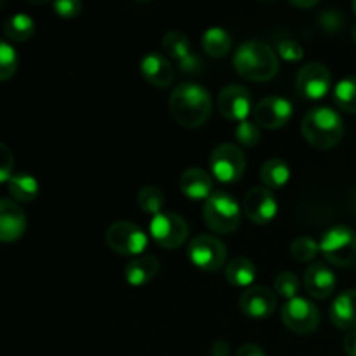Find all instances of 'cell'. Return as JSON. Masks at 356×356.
Instances as JSON below:
<instances>
[{"instance_id":"1","label":"cell","mask_w":356,"mask_h":356,"mask_svg":"<svg viewBox=\"0 0 356 356\" xmlns=\"http://www.w3.org/2000/svg\"><path fill=\"white\" fill-rule=\"evenodd\" d=\"M169 108L172 117L183 127H200L212 111L211 94L195 82H183L170 92Z\"/></svg>"},{"instance_id":"2","label":"cell","mask_w":356,"mask_h":356,"mask_svg":"<svg viewBox=\"0 0 356 356\" xmlns=\"http://www.w3.org/2000/svg\"><path fill=\"white\" fill-rule=\"evenodd\" d=\"M236 72L252 82H266L278 73V58L273 49L263 40L250 38L242 42L233 56Z\"/></svg>"},{"instance_id":"3","label":"cell","mask_w":356,"mask_h":356,"mask_svg":"<svg viewBox=\"0 0 356 356\" xmlns=\"http://www.w3.org/2000/svg\"><path fill=\"white\" fill-rule=\"evenodd\" d=\"M301 132L306 141L315 148L330 149L339 145L343 139V118L329 106L312 108L302 118Z\"/></svg>"},{"instance_id":"4","label":"cell","mask_w":356,"mask_h":356,"mask_svg":"<svg viewBox=\"0 0 356 356\" xmlns=\"http://www.w3.org/2000/svg\"><path fill=\"white\" fill-rule=\"evenodd\" d=\"M242 209L238 202L226 191H216L205 200L204 221L216 233H232L240 226Z\"/></svg>"},{"instance_id":"5","label":"cell","mask_w":356,"mask_h":356,"mask_svg":"<svg viewBox=\"0 0 356 356\" xmlns=\"http://www.w3.org/2000/svg\"><path fill=\"white\" fill-rule=\"evenodd\" d=\"M320 250L334 266L353 268L356 264V233L348 226H334L323 233Z\"/></svg>"},{"instance_id":"6","label":"cell","mask_w":356,"mask_h":356,"mask_svg":"<svg viewBox=\"0 0 356 356\" xmlns=\"http://www.w3.org/2000/svg\"><path fill=\"white\" fill-rule=\"evenodd\" d=\"M104 238H106V245L120 256L138 257L139 254L145 252L148 245L146 233L131 221H117L108 226Z\"/></svg>"},{"instance_id":"7","label":"cell","mask_w":356,"mask_h":356,"mask_svg":"<svg viewBox=\"0 0 356 356\" xmlns=\"http://www.w3.org/2000/svg\"><path fill=\"white\" fill-rule=\"evenodd\" d=\"M149 235L159 245L165 247V249H177L188 240L190 226L183 216L162 211L152 218Z\"/></svg>"},{"instance_id":"8","label":"cell","mask_w":356,"mask_h":356,"mask_svg":"<svg viewBox=\"0 0 356 356\" xmlns=\"http://www.w3.org/2000/svg\"><path fill=\"white\" fill-rule=\"evenodd\" d=\"M225 242L214 235H197L188 245V257L204 271H218L226 264Z\"/></svg>"},{"instance_id":"9","label":"cell","mask_w":356,"mask_h":356,"mask_svg":"<svg viewBox=\"0 0 356 356\" xmlns=\"http://www.w3.org/2000/svg\"><path fill=\"white\" fill-rule=\"evenodd\" d=\"M247 159L242 149L232 143L216 146L211 153V170L221 183H236L243 176Z\"/></svg>"},{"instance_id":"10","label":"cell","mask_w":356,"mask_h":356,"mask_svg":"<svg viewBox=\"0 0 356 356\" xmlns=\"http://www.w3.org/2000/svg\"><path fill=\"white\" fill-rule=\"evenodd\" d=\"M282 320L289 330L306 336L318 327L320 312L309 299L298 296L282 306Z\"/></svg>"},{"instance_id":"11","label":"cell","mask_w":356,"mask_h":356,"mask_svg":"<svg viewBox=\"0 0 356 356\" xmlns=\"http://www.w3.org/2000/svg\"><path fill=\"white\" fill-rule=\"evenodd\" d=\"M332 86V73L323 63H308L302 66L296 76V89L302 97L322 99Z\"/></svg>"},{"instance_id":"12","label":"cell","mask_w":356,"mask_h":356,"mask_svg":"<svg viewBox=\"0 0 356 356\" xmlns=\"http://www.w3.org/2000/svg\"><path fill=\"white\" fill-rule=\"evenodd\" d=\"M292 111H294V106L287 97L266 96L256 104L254 122H256L257 127L280 129L291 120Z\"/></svg>"},{"instance_id":"13","label":"cell","mask_w":356,"mask_h":356,"mask_svg":"<svg viewBox=\"0 0 356 356\" xmlns=\"http://www.w3.org/2000/svg\"><path fill=\"white\" fill-rule=\"evenodd\" d=\"M243 212L254 225H268L278 214V202L273 191L264 186L249 190L243 197Z\"/></svg>"},{"instance_id":"14","label":"cell","mask_w":356,"mask_h":356,"mask_svg":"<svg viewBox=\"0 0 356 356\" xmlns=\"http://www.w3.org/2000/svg\"><path fill=\"white\" fill-rule=\"evenodd\" d=\"M218 108L222 117L228 120L243 122L247 120L250 110H252V97L245 87L229 83L219 92Z\"/></svg>"},{"instance_id":"15","label":"cell","mask_w":356,"mask_h":356,"mask_svg":"<svg viewBox=\"0 0 356 356\" xmlns=\"http://www.w3.org/2000/svg\"><path fill=\"white\" fill-rule=\"evenodd\" d=\"M240 309L245 313L249 318H268L273 315V312L278 306V299L275 291L263 287V285H256V287H249L242 292L240 296Z\"/></svg>"},{"instance_id":"16","label":"cell","mask_w":356,"mask_h":356,"mask_svg":"<svg viewBox=\"0 0 356 356\" xmlns=\"http://www.w3.org/2000/svg\"><path fill=\"white\" fill-rule=\"evenodd\" d=\"M26 229V216L16 202L0 200V242H16Z\"/></svg>"},{"instance_id":"17","label":"cell","mask_w":356,"mask_h":356,"mask_svg":"<svg viewBox=\"0 0 356 356\" xmlns=\"http://www.w3.org/2000/svg\"><path fill=\"white\" fill-rule=\"evenodd\" d=\"M141 73L152 86L159 87V89H167L176 76L172 63L160 52H148L143 56Z\"/></svg>"},{"instance_id":"18","label":"cell","mask_w":356,"mask_h":356,"mask_svg":"<svg viewBox=\"0 0 356 356\" xmlns=\"http://www.w3.org/2000/svg\"><path fill=\"white\" fill-rule=\"evenodd\" d=\"M305 287L312 298L327 299L336 291V275L327 264H309L305 271Z\"/></svg>"},{"instance_id":"19","label":"cell","mask_w":356,"mask_h":356,"mask_svg":"<svg viewBox=\"0 0 356 356\" xmlns=\"http://www.w3.org/2000/svg\"><path fill=\"white\" fill-rule=\"evenodd\" d=\"M330 320L341 330L356 329V289H348L334 299L330 306Z\"/></svg>"},{"instance_id":"20","label":"cell","mask_w":356,"mask_h":356,"mask_svg":"<svg viewBox=\"0 0 356 356\" xmlns=\"http://www.w3.org/2000/svg\"><path fill=\"white\" fill-rule=\"evenodd\" d=\"M179 188L191 200H207L212 195V177L200 167H190L181 174Z\"/></svg>"},{"instance_id":"21","label":"cell","mask_w":356,"mask_h":356,"mask_svg":"<svg viewBox=\"0 0 356 356\" xmlns=\"http://www.w3.org/2000/svg\"><path fill=\"white\" fill-rule=\"evenodd\" d=\"M160 270L159 259L155 256H138L129 261L124 270V277L127 284L134 287H141L152 282Z\"/></svg>"},{"instance_id":"22","label":"cell","mask_w":356,"mask_h":356,"mask_svg":"<svg viewBox=\"0 0 356 356\" xmlns=\"http://www.w3.org/2000/svg\"><path fill=\"white\" fill-rule=\"evenodd\" d=\"M259 177L263 181V186L268 190H278L285 186L291 179V167L282 159H270L263 163L259 170Z\"/></svg>"},{"instance_id":"23","label":"cell","mask_w":356,"mask_h":356,"mask_svg":"<svg viewBox=\"0 0 356 356\" xmlns=\"http://www.w3.org/2000/svg\"><path fill=\"white\" fill-rule=\"evenodd\" d=\"M256 264L247 257H233L225 268L226 280L236 287H249L256 280Z\"/></svg>"},{"instance_id":"24","label":"cell","mask_w":356,"mask_h":356,"mask_svg":"<svg viewBox=\"0 0 356 356\" xmlns=\"http://www.w3.org/2000/svg\"><path fill=\"white\" fill-rule=\"evenodd\" d=\"M202 47L212 58H222L232 49V35L222 26H211L202 35Z\"/></svg>"},{"instance_id":"25","label":"cell","mask_w":356,"mask_h":356,"mask_svg":"<svg viewBox=\"0 0 356 356\" xmlns=\"http://www.w3.org/2000/svg\"><path fill=\"white\" fill-rule=\"evenodd\" d=\"M3 33L13 42H26L35 33V21L28 14L16 13L3 23Z\"/></svg>"},{"instance_id":"26","label":"cell","mask_w":356,"mask_h":356,"mask_svg":"<svg viewBox=\"0 0 356 356\" xmlns=\"http://www.w3.org/2000/svg\"><path fill=\"white\" fill-rule=\"evenodd\" d=\"M7 188H9V193L13 195L14 200L17 202H31L38 195L37 179L26 172L14 174L7 183Z\"/></svg>"},{"instance_id":"27","label":"cell","mask_w":356,"mask_h":356,"mask_svg":"<svg viewBox=\"0 0 356 356\" xmlns=\"http://www.w3.org/2000/svg\"><path fill=\"white\" fill-rule=\"evenodd\" d=\"M334 99L341 110L356 115V75L346 76L336 83Z\"/></svg>"},{"instance_id":"28","label":"cell","mask_w":356,"mask_h":356,"mask_svg":"<svg viewBox=\"0 0 356 356\" xmlns=\"http://www.w3.org/2000/svg\"><path fill=\"white\" fill-rule=\"evenodd\" d=\"M163 49H165L167 56H170L176 61H181V59L186 58L188 54H191V44L190 38L183 33V31L172 30L163 37Z\"/></svg>"},{"instance_id":"29","label":"cell","mask_w":356,"mask_h":356,"mask_svg":"<svg viewBox=\"0 0 356 356\" xmlns=\"http://www.w3.org/2000/svg\"><path fill=\"white\" fill-rule=\"evenodd\" d=\"M138 205L146 214L156 216L162 212L163 205H165V195H163V191L160 188L145 186L138 193Z\"/></svg>"},{"instance_id":"30","label":"cell","mask_w":356,"mask_h":356,"mask_svg":"<svg viewBox=\"0 0 356 356\" xmlns=\"http://www.w3.org/2000/svg\"><path fill=\"white\" fill-rule=\"evenodd\" d=\"M320 243L316 242L312 236H298L294 242L291 243V256L294 257L299 263H306V261H312L313 257L318 254Z\"/></svg>"},{"instance_id":"31","label":"cell","mask_w":356,"mask_h":356,"mask_svg":"<svg viewBox=\"0 0 356 356\" xmlns=\"http://www.w3.org/2000/svg\"><path fill=\"white\" fill-rule=\"evenodd\" d=\"M17 70V52L9 42L0 40V82L9 80Z\"/></svg>"},{"instance_id":"32","label":"cell","mask_w":356,"mask_h":356,"mask_svg":"<svg viewBox=\"0 0 356 356\" xmlns=\"http://www.w3.org/2000/svg\"><path fill=\"white\" fill-rule=\"evenodd\" d=\"M299 292V278L291 271H284L275 278V294L282 296L289 301L292 298H298Z\"/></svg>"},{"instance_id":"33","label":"cell","mask_w":356,"mask_h":356,"mask_svg":"<svg viewBox=\"0 0 356 356\" xmlns=\"http://www.w3.org/2000/svg\"><path fill=\"white\" fill-rule=\"evenodd\" d=\"M235 138L240 145L252 148V146H256L261 141V131L256 125V122L243 120L238 122V125L235 127Z\"/></svg>"},{"instance_id":"34","label":"cell","mask_w":356,"mask_h":356,"mask_svg":"<svg viewBox=\"0 0 356 356\" xmlns=\"http://www.w3.org/2000/svg\"><path fill=\"white\" fill-rule=\"evenodd\" d=\"M14 155L10 148L3 143H0V184L9 183L10 177L14 176Z\"/></svg>"},{"instance_id":"35","label":"cell","mask_w":356,"mask_h":356,"mask_svg":"<svg viewBox=\"0 0 356 356\" xmlns=\"http://www.w3.org/2000/svg\"><path fill=\"white\" fill-rule=\"evenodd\" d=\"M320 24L325 31H339L344 26V16L337 9H327L318 16Z\"/></svg>"},{"instance_id":"36","label":"cell","mask_w":356,"mask_h":356,"mask_svg":"<svg viewBox=\"0 0 356 356\" xmlns=\"http://www.w3.org/2000/svg\"><path fill=\"white\" fill-rule=\"evenodd\" d=\"M278 54L285 59V61H299L305 56V49L299 42L296 40H282L278 44Z\"/></svg>"},{"instance_id":"37","label":"cell","mask_w":356,"mask_h":356,"mask_svg":"<svg viewBox=\"0 0 356 356\" xmlns=\"http://www.w3.org/2000/svg\"><path fill=\"white\" fill-rule=\"evenodd\" d=\"M52 9L61 17H75L83 9V3L80 0H58L52 3Z\"/></svg>"},{"instance_id":"38","label":"cell","mask_w":356,"mask_h":356,"mask_svg":"<svg viewBox=\"0 0 356 356\" xmlns=\"http://www.w3.org/2000/svg\"><path fill=\"white\" fill-rule=\"evenodd\" d=\"M177 66L183 73H198L202 70V61L195 52H191L184 59L177 61Z\"/></svg>"},{"instance_id":"39","label":"cell","mask_w":356,"mask_h":356,"mask_svg":"<svg viewBox=\"0 0 356 356\" xmlns=\"http://www.w3.org/2000/svg\"><path fill=\"white\" fill-rule=\"evenodd\" d=\"M236 356H266V353H264V350L261 346H257V344L254 343H249L238 348Z\"/></svg>"},{"instance_id":"40","label":"cell","mask_w":356,"mask_h":356,"mask_svg":"<svg viewBox=\"0 0 356 356\" xmlns=\"http://www.w3.org/2000/svg\"><path fill=\"white\" fill-rule=\"evenodd\" d=\"M344 351L348 356H356V329L348 332L344 337Z\"/></svg>"},{"instance_id":"41","label":"cell","mask_w":356,"mask_h":356,"mask_svg":"<svg viewBox=\"0 0 356 356\" xmlns=\"http://www.w3.org/2000/svg\"><path fill=\"white\" fill-rule=\"evenodd\" d=\"M211 356H229L228 343H225V341H216V343L212 344Z\"/></svg>"},{"instance_id":"42","label":"cell","mask_w":356,"mask_h":356,"mask_svg":"<svg viewBox=\"0 0 356 356\" xmlns=\"http://www.w3.org/2000/svg\"><path fill=\"white\" fill-rule=\"evenodd\" d=\"M316 0H309V2H299V0H292V6H298V7H313L316 6Z\"/></svg>"},{"instance_id":"43","label":"cell","mask_w":356,"mask_h":356,"mask_svg":"<svg viewBox=\"0 0 356 356\" xmlns=\"http://www.w3.org/2000/svg\"><path fill=\"white\" fill-rule=\"evenodd\" d=\"M351 37H353V40L356 42V24L353 26V30H351Z\"/></svg>"},{"instance_id":"44","label":"cell","mask_w":356,"mask_h":356,"mask_svg":"<svg viewBox=\"0 0 356 356\" xmlns=\"http://www.w3.org/2000/svg\"><path fill=\"white\" fill-rule=\"evenodd\" d=\"M353 204H355V209H356V190H355V195H353Z\"/></svg>"},{"instance_id":"45","label":"cell","mask_w":356,"mask_h":356,"mask_svg":"<svg viewBox=\"0 0 356 356\" xmlns=\"http://www.w3.org/2000/svg\"><path fill=\"white\" fill-rule=\"evenodd\" d=\"M353 10H355V13H356V0H355V2H353Z\"/></svg>"},{"instance_id":"46","label":"cell","mask_w":356,"mask_h":356,"mask_svg":"<svg viewBox=\"0 0 356 356\" xmlns=\"http://www.w3.org/2000/svg\"><path fill=\"white\" fill-rule=\"evenodd\" d=\"M2 7H3V2H2V0H0V9H2Z\"/></svg>"}]
</instances>
